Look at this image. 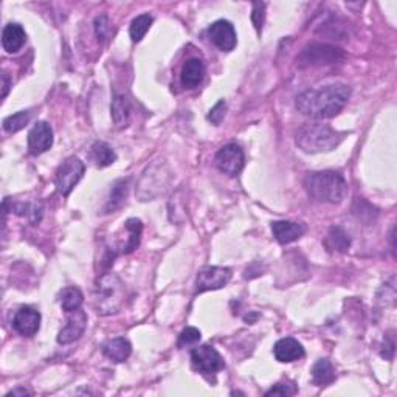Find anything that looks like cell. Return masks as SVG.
Instances as JSON below:
<instances>
[{"instance_id":"obj_1","label":"cell","mask_w":397,"mask_h":397,"mask_svg":"<svg viewBox=\"0 0 397 397\" xmlns=\"http://www.w3.org/2000/svg\"><path fill=\"white\" fill-rule=\"evenodd\" d=\"M351 87L346 84H329L320 88H311L296 97V109L313 120H328L339 115L345 108Z\"/></svg>"},{"instance_id":"obj_2","label":"cell","mask_w":397,"mask_h":397,"mask_svg":"<svg viewBox=\"0 0 397 397\" xmlns=\"http://www.w3.org/2000/svg\"><path fill=\"white\" fill-rule=\"evenodd\" d=\"M304 189L312 199L318 202L340 204L348 193V183L340 173L335 171H317L304 177Z\"/></svg>"},{"instance_id":"obj_3","label":"cell","mask_w":397,"mask_h":397,"mask_svg":"<svg viewBox=\"0 0 397 397\" xmlns=\"http://www.w3.org/2000/svg\"><path fill=\"white\" fill-rule=\"evenodd\" d=\"M345 137L346 134L339 132L328 124L309 123L303 124L296 130L295 141L301 151L307 154H320L334 151Z\"/></svg>"},{"instance_id":"obj_4","label":"cell","mask_w":397,"mask_h":397,"mask_svg":"<svg viewBox=\"0 0 397 397\" xmlns=\"http://www.w3.org/2000/svg\"><path fill=\"white\" fill-rule=\"evenodd\" d=\"M124 303V284L115 274H103L97 281L95 309L99 315H112L121 309Z\"/></svg>"},{"instance_id":"obj_5","label":"cell","mask_w":397,"mask_h":397,"mask_svg":"<svg viewBox=\"0 0 397 397\" xmlns=\"http://www.w3.org/2000/svg\"><path fill=\"white\" fill-rule=\"evenodd\" d=\"M345 58V53L339 47H333L328 44H311L309 47L300 53L296 58L298 67H313V65H328L335 64Z\"/></svg>"},{"instance_id":"obj_6","label":"cell","mask_w":397,"mask_h":397,"mask_svg":"<svg viewBox=\"0 0 397 397\" xmlns=\"http://www.w3.org/2000/svg\"><path fill=\"white\" fill-rule=\"evenodd\" d=\"M86 167L78 157H69L56 171V189L59 194L69 195L84 176Z\"/></svg>"},{"instance_id":"obj_7","label":"cell","mask_w":397,"mask_h":397,"mask_svg":"<svg viewBox=\"0 0 397 397\" xmlns=\"http://www.w3.org/2000/svg\"><path fill=\"white\" fill-rule=\"evenodd\" d=\"M215 163L217 169L222 171L224 174H227L230 177L238 176L242 171V168H244V163H245L244 151H242L241 146L236 143L225 145L217 151L215 157Z\"/></svg>"},{"instance_id":"obj_8","label":"cell","mask_w":397,"mask_h":397,"mask_svg":"<svg viewBox=\"0 0 397 397\" xmlns=\"http://www.w3.org/2000/svg\"><path fill=\"white\" fill-rule=\"evenodd\" d=\"M191 363L195 371L202 372V374H216L224 370V359L221 357L215 348L204 345L193 349L191 352Z\"/></svg>"},{"instance_id":"obj_9","label":"cell","mask_w":397,"mask_h":397,"mask_svg":"<svg viewBox=\"0 0 397 397\" xmlns=\"http://www.w3.org/2000/svg\"><path fill=\"white\" fill-rule=\"evenodd\" d=\"M231 280V270L227 267H205L199 272L195 281V292L202 293L206 290H217L227 286Z\"/></svg>"},{"instance_id":"obj_10","label":"cell","mask_w":397,"mask_h":397,"mask_svg":"<svg viewBox=\"0 0 397 397\" xmlns=\"http://www.w3.org/2000/svg\"><path fill=\"white\" fill-rule=\"evenodd\" d=\"M123 230L124 233H126V238H124V241L118 242V245L112 248V252L108 254V259L112 261V263H114V258L118 253L129 254L140 245L141 233H143V224H141L140 219H128Z\"/></svg>"},{"instance_id":"obj_11","label":"cell","mask_w":397,"mask_h":397,"mask_svg":"<svg viewBox=\"0 0 397 397\" xmlns=\"http://www.w3.org/2000/svg\"><path fill=\"white\" fill-rule=\"evenodd\" d=\"M208 38L219 50L231 51L238 44V36L233 23L228 21H217L208 28Z\"/></svg>"},{"instance_id":"obj_12","label":"cell","mask_w":397,"mask_h":397,"mask_svg":"<svg viewBox=\"0 0 397 397\" xmlns=\"http://www.w3.org/2000/svg\"><path fill=\"white\" fill-rule=\"evenodd\" d=\"M53 146V129L47 121H39L28 134V151L32 156H40Z\"/></svg>"},{"instance_id":"obj_13","label":"cell","mask_w":397,"mask_h":397,"mask_svg":"<svg viewBox=\"0 0 397 397\" xmlns=\"http://www.w3.org/2000/svg\"><path fill=\"white\" fill-rule=\"evenodd\" d=\"M13 328L22 337H33L40 329V313L29 306H23L16 312Z\"/></svg>"},{"instance_id":"obj_14","label":"cell","mask_w":397,"mask_h":397,"mask_svg":"<svg viewBox=\"0 0 397 397\" xmlns=\"http://www.w3.org/2000/svg\"><path fill=\"white\" fill-rule=\"evenodd\" d=\"M87 328V313L84 311H73L70 312V317L67 320V324L61 329V333L58 335V343L61 345H69L81 339V335L84 334Z\"/></svg>"},{"instance_id":"obj_15","label":"cell","mask_w":397,"mask_h":397,"mask_svg":"<svg viewBox=\"0 0 397 397\" xmlns=\"http://www.w3.org/2000/svg\"><path fill=\"white\" fill-rule=\"evenodd\" d=\"M275 359L281 363H292V361L301 360L304 357V348L298 340L295 339H281L274 346Z\"/></svg>"},{"instance_id":"obj_16","label":"cell","mask_w":397,"mask_h":397,"mask_svg":"<svg viewBox=\"0 0 397 397\" xmlns=\"http://www.w3.org/2000/svg\"><path fill=\"white\" fill-rule=\"evenodd\" d=\"M306 227L300 222L292 221H276L272 222V233L280 244H290L296 239H300L304 234Z\"/></svg>"},{"instance_id":"obj_17","label":"cell","mask_w":397,"mask_h":397,"mask_svg":"<svg viewBox=\"0 0 397 397\" xmlns=\"http://www.w3.org/2000/svg\"><path fill=\"white\" fill-rule=\"evenodd\" d=\"M204 76H205V64L202 62V59L191 58L183 64L180 82L185 88H194L204 81Z\"/></svg>"},{"instance_id":"obj_18","label":"cell","mask_w":397,"mask_h":397,"mask_svg":"<svg viewBox=\"0 0 397 397\" xmlns=\"http://www.w3.org/2000/svg\"><path fill=\"white\" fill-rule=\"evenodd\" d=\"M27 40L25 29L19 23H8L2 32V45L7 53H17Z\"/></svg>"},{"instance_id":"obj_19","label":"cell","mask_w":397,"mask_h":397,"mask_svg":"<svg viewBox=\"0 0 397 397\" xmlns=\"http://www.w3.org/2000/svg\"><path fill=\"white\" fill-rule=\"evenodd\" d=\"M110 115L117 129H124L129 124L130 101L126 95H115L110 104Z\"/></svg>"},{"instance_id":"obj_20","label":"cell","mask_w":397,"mask_h":397,"mask_svg":"<svg viewBox=\"0 0 397 397\" xmlns=\"http://www.w3.org/2000/svg\"><path fill=\"white\" fill-rule=\"evenodd\" d=\"M130 352H132V346H130V343L126 339H121V337L109 340L103 345V354L112 361H115V363L126 361Z\"/></svg>"},{"instance_id":"obj_21","label":"cell","mask_w":397,"mask_h":397,"mask_svg":"<svg viewBox=\"0 0 397 397\" xmlns=\"http://www.w3.org/2000/svg\"><path fill=\"white\" fill-rule=\"evenodd\" d=\"M129 183H130V179L128 177V179L117 180L114 185H112L108 204H106L104 210H103L106 215H108V213H114L118 208H121L123 204L126 202V197H128V193H129Z\"/></svg>"},{"instance_id":"obj_22","label":"cell","mask_w":397,"mask_h":397,"mask_svg":"<svg viewBox=\"0 0 397 397\" xmlns=\"http://www.w3.org/2000/svg\"><path fill=\"white\" fill-rule=\"evenodd\" d=\"M91 160L95 163V167L106 168L110 167L112 163H115L117 154L108 143L97 141V143H93L91 147Z\"/></svg>"},{"instance_id":"obj_23","label":"cell","mask_w":397,"mask_h":397,"mask_svg":"<svg viewBox=\"0 0 397 397\" xmlns=\"http://www.w3.org/2000/svg\"><path fill=\"white\" fill-rule=\"evenodd\" d=\"M335 370L329 360H318L312 368V382L317 387H328L335 381Z\"/></svg>"},{"instance_id":"obj_24","label":"cell","mask_w":397,"mask_h":397,"mask_svg":"<svg viewBox=\"0 0 397 397\" xmlns=\"http://www.w3.org/2000/svg\"><path fill=\"white\" fill-rule=\"evenodd\" d=\"M324 245L328 247V250L330 252L346 253L349 247H351V238H349V234L341 227H333L329 230Z\"/></svg>"},{"instance_id":"obj_25","label":"cell","mask_w":397,"mask_h":397,"mask_svg":"<svg viewBox=\"0 0 397 397\" xmlns=\"http://www.w3.org/2000/svg\"><path fill=\"white\" fill-rule=\"evenodd\" d=\"M82 301H84V295L78 287H65L59 293V303H61L62 311L69 313L81 309Z\"/></svg>"},{"instance_id":"obj_26","label":"cell","mask_w":397,"mask_h":397,"mask_svg":"<svg viewBox=\"0 0 397 397\" xmlns=\"http://www.w3.org/2000/svg\"><path fill=\"white\" fill-rule=\"evenodd\" d=\"M151 25H152V17L149 14H141L139 17H135L129 28V34H130V39H132V43H140V40L146 36L147 29L151 28Z\"/></svg>"},{"instance_id":"obj_27","label":"cell","mask_w":397,"mask_h":397,"mask_svg":"<svg viewBox=\"0 0 397 397\" xmlns=\"http://www.w3.org/2000/svg\"><path fill=\"white\" fill-rule=\"evenodd\" d=\"M29 118H32V112L29 110H21L14 115H10L3 120V129L10 134L19 132L21 129H23L28 124Z\"/></svg>"},{"instance_id":"obj_28","label":"cell","mask_w":397,"mask_h":397,"mask_svg":"<svg viewBox=\"0 0 397 397\" xmlns=\"http://www.w3.org/2000/svg\"><path fill=\"white\" fill-rule=\"evenodd\" d=\"M93 27H95V34H97L98 40H101V43H104L106 39L110 38L112 25H110V22H109V17L106 16V14L98 16L97 19H95V25Z\"/></svg>"},{"instance_id":"obj_29","label":"cell","mask_w":397,"mask_h":397,"mask_svg":"<svg viewBox=\"0 0 397 397\" xmlns=\"http://www.w3.org/2000/svg\"><path fill=\"white\" fill-rule=\"evenodd\" d=\"M200 330L195 329V328H187L182 330V334L179 335V341H177V345L179 348H187V346H191L195 345L200 340Z\"/></svg>"},{"instance_id":"obj_30","label":"cell","mask_w":397,"mask_h":397,"mask_svg":"<svg viewBox=\"0 0 397 397\" xmlns=\"http://www.w3.org/2000/svg\"><path fill=\"white\" fill-rule=\"evenodd\" d=\"M264 19H265V3L254 2L253 11H252V22H253V25H254V28H256L258 33L263 32Z\"/></svg>"},{"instance_id":"obj_31","label":"cell","mask_w":397,"mask_h":397,"mask_svg":"<svg viewBox=\"0 0 397 397\" xmlns=\"http://www.w3.org/2000/svg\"><path fill=\"white\" fill-rule=\"evenodd\" d=\"M225 112H227V104H225L224 99H221V101H219L215 108L210 110L208 120L213 124H221V121L224 120V117H225Z\"/></svg>"},{"instance_id":"obj_32","label":"cell","mask_w":397,"mask_h":397,"mask_svg":"<svg viewBox=\"0 0 397 397\" xmlns=\"http://www.w3.org/2000/svg\"><path fill=\"white\" fill-rule=\"evenodd\" d=\"M296 394V388L293 385L287 383H276L275 387H272L265 396H293Z\"/></svg>"},{"instance_id":"obj_33","label":"cell","mask_w":397,"mask_h":397,"mask_svg":"<svg viewBox=\"0 0 397 397\" xmlns=\"http://www.w3.org/2000/svg\"><path fill=\"white\" fill-rule=\"evenodd\" d=\"M394 333L391 330V333L385 337V341H383V348H382V357L387 359V360H393L394 357Z\"/></svg>"},{"instance_id":"obj_34","label":"cell","mask_w":397,"mask_h":397,"mask_svg":"<svg viewBox=\"0 0 397 397\" xmlns=\"http://www.w3.org/2000/svg\"><path fill=\"white\" fill-rule=\"evenodd\" d=\"M10 87H11V78L8 73H2V99L7 98V95L10 92Z\"/></svg>"},{"instance_id":"obj_35","label":"cell","mask_w":397,"mask_h":397,"mask_svg":"<svg viewBox=\"0 0 397 397\" xmlns=\"http://www.w3.org/2000/svg\"><path fill=\"white\" fill-rule=\"evenodd\" d=\"M32 393H29L28 389H25V388H16V389H13V391H10V393L7 394V397H10V396H29Z\"/></svg>"}]
</instances>
